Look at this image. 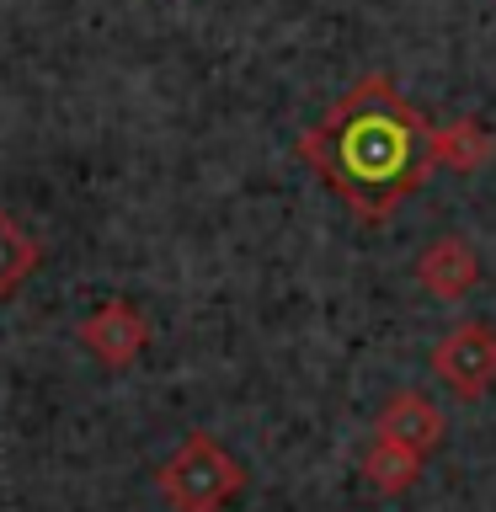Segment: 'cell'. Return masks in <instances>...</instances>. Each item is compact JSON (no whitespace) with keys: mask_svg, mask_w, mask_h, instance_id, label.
<instances>
[{"mask_svg":"<svg viewBox=\"0 0 496 512\" xmlns=\"http://www.w3.org/2000/svg\"><path fill=\"white\" fill-rule=\"evenodd\" d=\"M422 459H427V454H416V448L395 443V438H379V432H374V443L363 448V480H368L379 496H400V491L416 486Z\"/></svg>","mask_w":496,"mask_h":512,"instance_id":"obj_8","label":"cell"},{"mask_svg":"<svg viewBox=\"0 0 496 512\" xmlns=\"http://www.w3.org/2000/svg\"><path fill=\"white\" fill-rule=\"evenodd\" d=\"M240 486H246V470L208 432H187L182 448L160 464V496L176 512H219Z\"/></svg>","mask_w":496,"mask_h":512,"instance_id":"obj_2","label":"cell"},{"mask_svg":"<svg viewBox=\"0 0 496 512\" xmlns=\"http://www.w3.org/2000/svg\"><path fill=\"white\" fill-rule=\"evenodd\" d=\"M299 160L358 219L384 224L438 171L432 123L395 91L390 75H363L315 128L299 134Z\"/></svg>","mask_w":496,"mask_h":512,"instance_id":"obj_1","label":"cell"},{"mask_svg":"<svg viewBox=\"0 0 496 512\" xmlns=\"http://www.w3.org/2000/svg\"><path fill=\"white\" fill-rule=\"evenodd\" d=\"M432 374H438L459 400H480L496 384V326L464 320L432 347Z\"/></svg>","mask_w":496,"mask_h":512,"instance_id":"obj_3","label":"cell"},{"mask_svg":"<svg viewBox=\"0 0 496 512\" xmlns=\"http://www.w3.org/2000/svg\"><path fill=\"white\" fill-rule=\"evenodd\" d=\"M416 283L427 288L432 299H464L470 288L480 283V256L464 235H438L427 240L422 256H416Z\"/></svg>","mask_w":496,"mask_h":512,"instance_id":"obj_5","label":"cell"},{"mask_svg":"<svg viewBox=\"0 0 496 512\" xmlns=\"http://www.w3.org/2000/svg\"><path fill=\"white\" fill-rule=\"evenodd\" d=\"M43 262V246L11 214H0V299H11Z\"/></svg>","mask_w":496,"mask_h":512,"instance_id":"obj_9","label":"cell"},{"mask_svg":"<svg viewBox=\"0 0 496 512\" xmlns=\"http://www.w3.org/2000/svg\"><path fill=\"white\" fill-rule=\"evenodd\" d=\"M496 155V134L480 118H454L443 128H432V160L459 176H475Z\"/></svg>","mask_w":496,"mask_h":512,"instance_id":"obj_7","label":"cell"},{"mask_svg":"<svg viewBox=\"0 0 496 512\" xmlns=\"http://www.w3.org/2000/svg\"><path fill=\"white\" fill-rule=\"evenodd\" d=\"M374 432H379V438H395V443L416 448V454H432V448L443 443V416H438V406H432L427 395L395 390L390 400H384V411L374 416Z\"/></svg>","mask_w":496,"mask_h":512,"instance_id":"obj_6","label":"cell"},{"mask_svg":"<svg viewBox=\"0 0 496 512\" xmlns=\"http://www.w3.org/2000/svg\"><path fill=\"white\" fill-rule=\"evenodd\" d=\"M75 336L86 342V352H91L96 363L128 368L144 347H150V320H144L128 299H107L102 310H91L86 320H80Z\"/></svg>","mask_w":496,"mask_h":512,"instance_id":"obj_4","label":"cell"}]
</instances>
